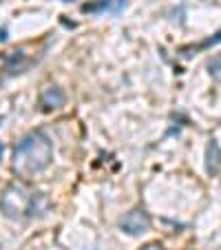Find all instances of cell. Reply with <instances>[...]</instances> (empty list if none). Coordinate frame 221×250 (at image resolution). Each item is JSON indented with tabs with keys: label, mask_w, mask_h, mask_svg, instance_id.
<instances>
[{
	"label": "cell",
	"mask_w": 221,
	"mask_h": 250,
	"mask_svg": "<svg viewBox=\"0 0 221 250\" xmlns=\"http://www.w3.org/2000/svg\"><path fill=\"white\" fill-rule=\"evenodd\" d=\"M53 162V142L47 133L31 131L20 137L14 146V173L18 177H33L49 168Z\"/></svg>",
	"instance_id": "obj_1"
},
{
	"label": "cell",
	"mask_w": 221,
	"mask_h": 250,
	"mask_svg": "<svg viewBox=\"0 0 221 250\" xmlns=\"http://www.w3.org/2000/svg\"><path fill=\"white\" fill-rule=\"evenodd\" d=\"M49 206L47 197L42 193L27 188L22 184H11L2 190L0 195V212L9 219L22 222V219H31Z\"/></svg>",
	"instance_id": "obj_2"
},
{
	"label": "cell",
	"mask_w": 221,
	"mask_h": 250,
	"mask_svg": "<svg viewBox=\"0 0 221 250\" xmlns=\"http://www.w3.org/2000/svg\"><path fill=\"white\" fill-rule=\"evenodd\" d=\"M42 53L29 47H18L11 51H0V86L11 78H18L27 73L33 64H38Z\"/></svg>",
	"instance_id": "obj_3"
},
{
	"label": "cell",
	"mask_w": 221,
	"mask_h": 250,
	"mask_svg": "<svg viewBox=\"0 0 221 250\" xmlns=\"http://www.w3.org/2000/svg\"><path fill=\"white\" fill-rule=\"evenodd\" d=\"M120 228H122L126 235L137 237L151 228V217H148V212H146L144 208H133V210H128L126 215L120 219Z\"/></svg>",
	"instance_id": "obj_4"
},
{
	"label": "cell",
	"mask_w": 221,
	"mask_h": 250,
	"mask_svg": "<svg viewBox=\"0 0 221 250\" xmlns=\"http://www.w3.org/2000/svg\"><path fill=\"white\" fill-rule=\"evenodd\" d=\"M128 7V0H91L82 5V14H91V16H100V14H108V16H120L124 9Z\"/></svg>",
	"instance_id": "obj_5"
},
{
	"label": "cell",
	"mask_w": 221,
	"mask_h": 250,
	"mask_svg": "<svg viewBox=\"0 0 221 250\" xmlns=\"http://www.w3.org/2000/svg\"><path fill=\"white\" fill-rule=\"evenodd\" d=\"M64 102H66V95L60 86H47V89L40 93V109H42L44 113L64 106Z\"/></svg>",
	"instance_id": "obj_6"
},
{
	"label": "cell",
	"mask_w": 221,
	"mask_h": 250,
	"mask_svg": "<svg viewBox=\"0 0 221 250\" xmlns=\"http://www.w3.org/2000/svg\"><path fill=\"white\" fill-rule=\"evenodd\" d=\"M206 170L208 175H217L221 170V146L217 140H210L206 146Z\"/></svg>",
	"instance_id": "obj_7"
},
{
	"label": "cell",
	"mask_w": 221,
	"mask_h": 250,
	"mask_svg": "<svg viewBox=\"0 0 221 250\" xmlns=\"http://www.w3.org/2000/svg\"><path fill=\"white\" fill-rule=\"evenodd\" d=\"M208 73L215 82H221V53L208 60Z\"/></svg>",
	"instance_id": "obj_8"
},
{
	"label": "cell",
	"mask_w": 221,
	"mask_h": 250,
	"mask_svg": "<svg viewBox=\"0 0 221 250\" xmlns=\"http://www.w3.org/2000/svg\"><path fill=\"white\" fill-rule=\"evenodd\" d=\"M144 250H164V248H161L160 244H148V246H146Z\"/></svg>",
	"instance_id": "obj_9"
},
{
	"label": "cell",
	"mask_w": 221,
	"mask_h": 250,
	"mask_svg": "<svg viewBox=\"0 0 221 250\" xmlns=\"http://www.w3.org/2000/svg\"><path fill=\"white\" fill-rule=\"evenodd\" d=\"M7 40V29H0V42H5Z\"/></svg>",
	"instance_id": "obj_10"
},
{
	"label": "cell",
	"mask_w": 221,
	"mask_h": 250,
	"mask_svg": "<svg viewBox=\"0 0 221 250\" xmlns=\"http://www.w3.org/2000/svg\"><path fill=\"white\" fill-rule=\"evenodd\" d=\"M62 2H73V0H62Z\"/></svg>",
	"instance_id": "obj_11"
},
{
	"label": "cell",
	"mask_w": 221,
	"mask_h": 250,
	"mask_svg": "<svg viewBox=\"0 0 221 250\" xmlns=\"http://www.w3.org/2000/svg\"><path fill=\"white\" fill-rule=\"evenodd\" d=\"M0 122H2V118H0Z\"/></svg>",
	"instance_id": "obj_12"
}]
</instances>
